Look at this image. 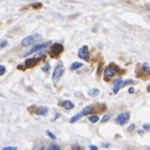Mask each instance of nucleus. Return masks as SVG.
<instances>
[{
  "label": "nucleus",
  "mask_w": 150,
  "mask_h": 150,
  "mask_svg": "<svg viewBox=\"0 0 150 150\" xmlns=\"http://www.w3.org/2000/svg\"><path fill=\"white\" fill-rule=\"evenodd\" d=\"M63 74H64V65H63L62 63H59V64L55 67L54 71H53V80H54V81H58L59 79L63 76Z\"/></svg>",
  "instance_id": "nucleus-1"
},
{
  "label": "nucleus",
  "mask_w": 150,
  "mask_h": 150,
  "mask_svg": "<svg viewBox=\"0 0 150 150\" xmlns=\"http://www.w3.org/2000/svg\"><path fill=\"white\" fill-rule=\"evenodd\" d=\"M129 118H130V112H129V111L121 112V114H119V115L115 118V123L119 124V125H124L126 121L129 120Z\"/></svg>",
  "instance_id": "nucleus-2"
},
{
  "label": "nucleus",
  "mask_w": 150,
  "mask_h": 150,
  "mask_svg": "<svg viewBox=\"0 0 150 150\" xmlns=\"http://www.w3.org/2000/svg\"><path fill=\"white\" fill-rule=\"evenodd\" d=\"M91 110H93V106H90V105H89V106H86V108H84V110H83L81 112H79L78 115H75V116H73V118L70 119V123H75V121H78V120L80 119V118H83L84 115L89 114V112H90Z\"/></svg>",
  "instance_id": "nucleus-3"
},
{
  "label": "nucleus",
  "mask_w": 150,
  "mask_h": 150,
  "mask_svg": "<svg viewBox=\"0 0 150 150\" xmlns=\"http://www.w3.org/2000/svg\"><path fill=\"white\" fill-rule=\"evenodd\" d=\"M128 83H131V80L123 81L121 79H118V80H115V81H114V88H112V93L116 94V93L120 90V88H121V86H124L125 84H128Z\"/></svg>",
  "instance_id": "nucleus-4"
},
{
  "label": "nucleus",
  "mask_w": 150,
  "mask_h": 150,
  "mask_svg": "<svg viewBox=\"0 0 150 150\" xmlns=\"http://www.w3.org/2000/svg\"><path fill=\"white\" fill-rule=\"evenodd\" d=\"M78 56L83 60H88L89 59V49L88 46H81L80 49L78 51Z\"/></svg>",
  "instance_id": "nucleus-5"
},
{
  "label": "nucleus",
  "mask_w": 150,
  "mask_h": 150,
  "mask_svg": "<svg viewBox=\"0 0 150 150\" xmlns=\"http://www.w3.org/2000/svg\"><path fill=\"white\" fill-rule=\"evenodd\" d=\"M49 45V43H44V44H39V45H36V46H34L31 50H29V51H25L24 53V56H28V55H30L31 53H35V51H39V50H43V49H45L46 46Z\"/></svg>",
  "instance_id": "nucleus-6"
},
{
  "label": "nucleus",
  "mask_w": 150,
  "mask_h": 150,
  "mask_svg": "<svg viewBox=\"0 0 150 150\" xmlns=\"http://www.w3.org/2000/svg\"><path fill=\"white\" fill-rule=\"evenodd\" d=\"M115 75V70H112V67H108L105 70H104V79L108 81Z\"/></svg>",
  "instance_id": "nucleus-7"
},
{
  "label": "nucleus",
  "mask_w": 150,
  "mask_h": 150,
  "mask_svg": "<svg viewBox=\"0 0 150 150\" xmlns=\"http://www.w3.org/2000/svg\"><path fill=\"white\" fill-rule=\"evenodd\" d=\"M63 51V45L62 44H54L51 46V56H56Z\"/></svg>",
  "instance_id": "nucleus-8"
},
{
  "label": "nucleus",
  "mask_w": 150,
  "mask_h": 150,
  "mask_svg": "<svg viewBox=\"0 0 150 150\" xmlns=\"http://www.w3.org/2000/svg\"><path fill=\"white\" fill-rule=\"evenodd\" d=\"M35 38L36 36H26L24 40L21 41V45L23 46H29V45H31V44H34V41H35Z\"/></svg>",
  "instance_id": "nucleus-9"
},
{
  "label": "nucleus",
  "mask_w": 150,
  "mask_h": 150,
  "mask_svg": "<svg viewBox=\"0 0 150 150\" xmlns=\"http://www.w3.org/2000/svg\"><path fill=\"white\" fill-rule=\"evenodd\" d=\"M60 105H62V106H64L65 108V109H73V108H74V104H73V103L71 101H69V100H65V101H62V103H60Z\"/></svg>",
  "instance_id": "nucleus-10"
},
{
  "label": "nucleus",
  "mask_w": 150,
  "mask_h": 150,
  "mask_svg": "<svg viewBox=\"0 0 150 150\" xmlns=\"http://www.w3.org/2000/svg\"><path fill=\"white\" fill-rule=\"evenodd\" d=\"M36 114L38 115H46L48 114V108L46 106H41V108H38V110H36Z\"/></svg>",
  "instance_id": "nucleus-11"
},
{
  "label": "nucleus",
  "mask_w": 150,
  "mask_h": 150,
  "mask_svg": "<svg viewBox=\"0 0 150 150\" xmlns=\"http://www.w3.org/2000/svg\"><path fill=\"white\" fill-rule=\"evenodd\" d=\"M36 62H38V59H36V58H33V59H28V60H26V63H25V65H26V68L34 67V65L36 64Z\"/></svg>",
  "instance_id": "nucleus-12"
},
{
  "label": "nucleus",
  "mask_w": 150,
  "mask_h": 150,
  "mask_svg": "<svg viewBox=\"0 0 150 150\" xmlns=\"http://www.w3.org/2000/svg\"><path fill=\"white\" fill-rule=\"evenodd\" d=\"M83 67V64L81 63H73L71 64V67H70V70H76L79 68H81Z\"/></svg>",
  "instance_id": "nucleus-13"
},
{
  "label": "nucleus",
  "mask_w": 150,
  "mask_h": 150,
  "mask_svg": "<svg viewBox=\"0 0 150 150\" xmlns=\"http://www.w3.org/2000/svg\"><path fill=\"white\" fill-rule=\"evenodd\" d=\"M89 95H90V96L99 95V90H98V89H91V90H89Z\"/></svg>",
  "instance_id": "nucleus-14"
},
{
  "label": "nucleus",
  "mask_w": 150,
  "mask_h": 150,
  "mask_svg": "<svg viewBox=\"0 0 150 150\" xmlns=\"http://www.w3.org/2000/svg\"><path fill=\"white\" fill-rule=\"evenodd\" d=\"M89 120H90V123H96V121H99V116H96V115L89 116Z\"/></svg>",
  "instance_id": "nucleus-15"
},
{
  "label": "nucleus",
  "mask_w": 150,
  "mask_h": 150,
  "mask_svg": "<svg viewBox=\"0 0 150 150\" xmlns=\"http://www.w3.org/2000/svg\"><path fill=\"white\" fill-rule=\"evenodd\" d=\"M46 135H48V137H50L51 139H54V140L56 139V137H55V135H54L53 133H50V131H46Z\"/></svg>",
  "instance_id": "nucleus-16"
},
{
  "label": "nucleus",
  "mask_w": 150,
  "mask_h": 150,
  "mask_svg": "<svg viewBox=\"0 0 150 150\" xmlns=\"http://www.w3.org/2000/svg\"><path fill=\"white\" fill-rule=\"evenodd\" d=\"M5 73V67H3V65H0V76Z\"/></svg>",
  "instance_id": "nucleus-17"
},
{
  "label": "nucleus",
  "mask_w": 150,
  "mask_h": 150,
  "mask_svg": "<svg viewBox=\"0 0 150 150\" xmlns=\"http://www.w3.org/2000/svg\"><path fill=\"white\" fill-rule=\"evenodd\" d=\"M48 149H50V150H51V149L59 150V146H58V145H54V144H53V145H49V148H48Z\"/></svg>",
  "instance_id": "nucleus-18"
},
{
  "label": "nucleus",
  "mask_w": 150,
  "mask_h": 150,
  "mask_svg": "<svg viewBox=\"0 0 150 150\" xmlns=\"http://www.w3.org/2000/svg\"><path fill=\"white\" fill-rule=\"evenodd\" d=\"M48 70H49V64H45L44 67H43V71H45V73H46Z\"/></svg>",
  "instance_id": "nucleus-19"
},
{
  "label": "nucleus",
  "mask_w": 150,
  "mask_h": 150,
  "mask_svg": "<svg viewBox=\"0 0 150 150\" xmlns=\"http://www.w3.org/2000/svg\"><path fill=\"white\" fill-rule=\"evenodd\" d=\"M16 148L15 146H6V148H4V150H15Z\"/></svg>",
  "instance_id": "nucleus-20"
},
{
  "label": "nucleus",
  "mask_w": 150,
  "mask_h": 150,
  "mask_svg": "<svg viewBox=\"0 0 150 150\" xmlns=\"http://www.w3.org/2000/svg\"><path fill=\"white\" fill-rule=\"evenodd\" d=\"M6 44H8L6 41H3V43L0 44V48H4V46H6Z\"/></svg>",
  "instance_id": "nucleus-21"
},
{
  "label": "nucleus",
  "mask_w": 150,
  "mask_h": 150,
  "mask_svg": "<svg viewBox=\"0 0 150 150\" xmlns=\"http://www.w3.org/2000/svg\"><path fill=\"white\" fill-rule=\"evenodd\" d=\"M144 129H145V130H150V125L145 124V125H144Z\"/></svg>",
  "instance_id": "nucleus-22"
},
{
  "label": "nucleus",
  "mask_w": 150,
  "mask_h": 150,
  "mask_svg": "<svg viewBox=\"0 0 150 150\" xmlns=\"http://www.w3.org/2000/svg\"><path fill=\"white\" fill-rule=\"evenodd\" d=\"M108 119H109V116H104V118H103V121L105 123V121H108Z\"/></svg>",
  "instance_id": "nucleus-23"
},
{
  "label": "nucleus",
  "mask_w": 150,
  "mask_h": 150,
  "mask_svg": "<svg viewBox=\"0 0 150 150\" xmlns=\"http://www.w3.org/2000/svg\"><path fill=\"white\" fill-rule=\"evenodd\" d=\"M90 149H93V150H96L98 148H96V146H94V145H90Z\"/></svg>",
  "instance_id": "nucleus-24"
},
{
  "label": "nucleus",
  "mask_w": 150,
  "mask_h": 150,
  "mask_svg": "<svg viewBox=\"0 0 150 150\" xmlns=\"http://www.w3.org/2000/svg\"><path fill=\"white\" fill-rule=\"evenodd\" d=\"M145 8H146L148 10H150V4H146V5H145Z\"/></svg>",
  "instance_id": "nucleus-25"
}]
</instances>
